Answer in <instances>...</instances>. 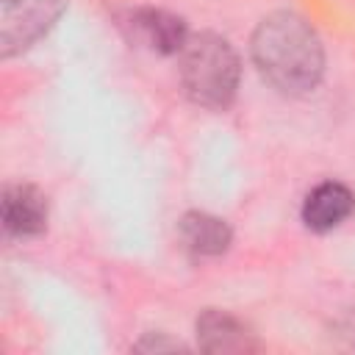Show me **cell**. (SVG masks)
<instances>
[{
    "label": "cell",
    "instance_id": "6da1fadb",
    "mask_svg": "<svg viewBox=\"0 0 355 355\" xmlns=\"http://www.w3.org/2000/svg\"><path fill=\"white\" fill-rule=\"evenodd\" d=\"M258 72L283 94L311 92L324 69V50L316 31L297 14H269L252 33Z\"/></svg>",
    "mask_w": 355,
    "mask_h": 355
},
{
    "label": "cell",
    "instance_id": "7a4b0ae2",
    "mask_svg": "<svg viewBox=\"0 0 355 355\" xmlns=\"http://www.w3.org/2000/svg\"><path fill=\"white\" fill-rule=\"evenodd\" d=\"M180 55V83L186 94L202 105L222 111L233 103L239 89V55L216 33H194L186 39Z\"/></svg>",
    "mask_w": 355,
    "mask_h": 355
},
{
    "label": "cell",
    "instance_id": "3957f363",
    "mask_svg": "<svg viewBox=\"0 0 355 355\" xmlns=\"http://www.w3.org/2000/svg\"><path fill=\"white\" fill-rule=\"evenodd\" d=\"M67 0H0V55L11 58L42 39L64 14Z\"/></svg>",
    "mask_w": 355,
    "mask_h": 355
},
{
    "label": "cell",
    "instance_id": "277c9868",
    "mask_svg": "<svg viewBox=\"0 0 355 355\" xmlns=\"http://www.w3.org/2000/svg\"><path fill=\"white\" fill-rule=\"evenodd\" d=\"M122 25L133 42H139V44L161 53V55L180 53L186 39H189L186 22L169 11H161V8H136L128 14V19Z\"/></svg>",
    "mask_w": 355,
    "mask_h": 355
},
{
    "label": "cell",
    "instance_id": "5b68a950",
    "mask_svg": "<svg viewBox=\"0 0 355 355\" xmlns=\"http://www.w3.org/2000/svg\"><path fill=\"white\" fill-rule=\"evenodd\" d=\"M3 225L11 236H39L47 227V197L31 183H14L3 191Z\"/></svg>",
    "mask_w": 355,
    "mask_h": 355
},
{
    "label": "cell",
    "instance_id": "8992f818",
    "mask_svg": "<svg viewBox=\"0 0 355 355\" xmlns=\"http://www.w3.org/2000/svg\"><path fill=\"white\" fill-rule=\"evenodd\" d=\"M197 344L205 352H252V349H258V341L250 333V327L225 311H205L197 319Z\"/></svg>",
    "mask_w": 355,
    "mask_h": 355
},
{
    "label": "cell",
    "instance_id": "52a82bcc",
    "mask_svg": "<svg viewBox=\"0 0 355 355\" xmlns=\"http://www.w3.org/2000/svg\"><path fill=\"white\" fill-rule=\"evenodd\" d=\"M355 208V197L347 186L341 183H322L316 186L308 197H305V205H302V219L311 230H333L338 227Z\"/></svg>",
    "mask_w": 355,
    "mask_h": 355
},
{
    "label": "cell",
    "instance_id": "ba28073f",
    "mask_svg": "<svg viewBox=\"0 0 355 355\" xmlns=\"http://www.w3.org/2000/svg\"><path fill=\"white\" fill-rule=\"evenodd\" d=\"M230 239L233 233L227 222L219 216L194 211L180 219V241L194 255H219L230 247Z\"/></svg>",
    "mask_w": 355,
    "mask_h": 355
},
{
    "label": "cell",
    "instance_id": "9c48e42d",
    "mask_svg": "<svg viewBox=\"0 0 355 355\" xmlns=\"http://www.w3.org/2000/svg\"><path fill=\"white\" fill-rule=\"evenodd\" d=\"M136 349H183L178 341H166V338H144L141 344H136Z\"/></svg>",
    "mask_w": 355,
    "mask_h": 355
}]
</instances>
